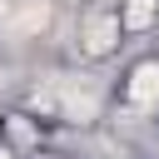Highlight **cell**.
I'll return each mask as SVG.
<instances>
[{
	"label": "cell",
	"instance_id": "1",
	"mask_svg": "<svg viewBox=\"0 0 159 159\" xmlns=\"http://www.w3.org/2000/svg\"><path fill=\"white\" fill-rule=\"evenodd\" d=\"M119 45H124V30H119L114 5H104V0L84 5L80 20H75V50H80L84 60H109Z\"/></svg>",
	"mask_w": 159,
	"mask_h": 159
},
{
	"label": "cell",
	"instance_id": "2",
	"mask_svg": "<svg viewBox=\"0 0 159 159\" xmlns=\"http://www.w3.org/2000/svg\"><path fill=\"white\" fill-rule=\"evenodd\" d=\"M119 99L129 114H154L159 109V60H139L119 84Z\"/></svg>",
	"mask_w": 159,
	"mask_h": 159
},
{
	"label": "cell",
	"instance_id": "3",
	"mask_svg": "<svg viewBox=\"0 0 159 159\" xmlns=\"http://www.w3.org/2000/svg\"><path fill=\"white\" fill-rule=\"evenodd\" d=\"M114 15H119V30L124 35H149L159 25V0H119Z\"/></svg>",
	"mask_w": 159,
	"mask_h": 159
}]
</instances>
